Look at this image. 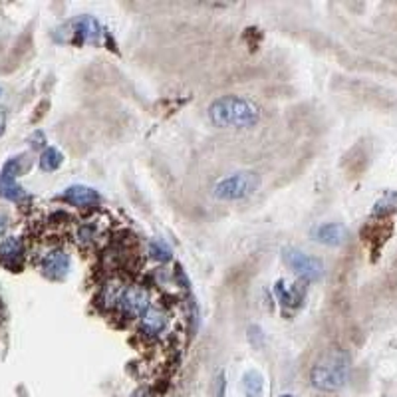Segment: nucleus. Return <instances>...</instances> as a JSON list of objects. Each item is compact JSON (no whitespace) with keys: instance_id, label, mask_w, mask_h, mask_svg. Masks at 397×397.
Wrapping results in <instances>:
<instances>
[{"instance_id":"4","label":"nucleus","mask_w":397,"mask_h":397,"mask_svg":"<svg viewBox=\"0 0 397 397\" xmlns=\"http://www.w3.org/2000/svg\"><path fill=\"white\" fill-rule=\"evenodd\" d=\"M282 260H284V264L288 269L294 270L296 274H300L306 280L316 282L324 276V262H322L320 258L310 257V255L298 250V248L286 246L282 250Z\"/></svg>"},{"instance_id":"9","label":"nucleus","mask_w":397,"mask_h":397,"mask_svg":"<svg viewBox=\"0 0 397 397\" xmlns=\"http://www.w3.org/2000/svg\"><path fill=\"white\" fill-rule=\"evenodd\" d=\"M64 199L70 205L88 209V207H96L100 203V193L86 185H74V187L66 189Z\"/></svg>"},{"instance_id":"10","label":"nucleus","mask_w":397,"mask_h":397,"mask_svg":"<svg viewBox=\"0 0 397 397\" xmlns=\"http://www.w3.org/2000/svg\"><path fill=\"white\" fill-rule=\"evenodd\" d=\"M22 253H24V244L16 237H10L0 244V260L6 267H16L22 260Z\"/></svg>"},{"instance_id":"7","label":"nucleus","mask_w":397,"mask_h":397,"mask_svg":"<svg viewBox=\"0 0 397 397\" xmlns=\"http://www.w3.org/2000/svg\"><path fill=\"white\" fill-rule=\"evenodd\" d=\"M312 237L320 244H326V246H340V244L346 243L350 232L340 223H324V225L316 227L312 231Z\"/></svg>"},{"instance_id":"17","label":"nucleus","mask_w":397,"mask_h":397,"mask_svg":"<svg viewBox=\"0 0 397 397\" xmlns=\"http://www.w3.org/2000/svg\"><path fill=\"white\" fill-rule=\"evenodd\" d=\"M4 128H6V114L4 110H0V135L4 133Z\"/></svg>"},{"instance_id":"12","label":"nucleus","mask_w":397,"mask_h":397,"mask_svg":"<svg viewBox=\"0 0 397 397\" xmlns=\"http://www.w3.org/2000/svg\"><path fill=\"white\" fill-rule=\"evenodd\" d=\"M0 197L10 199V201H22L26 197V193L13 177L0 175Z\"/></svg>"},{"instance_id":"14","label":"nucleus","mask_w":397,"mask_h":397,"mask_svg":"<svg viewBox=\"0 0 397 397\" xmlns=\"http://www.w3.org/2000/svg\"><path fill=\"white\" fill-rule=\"evenodd\" d=\"M62 161H64V157L62 153L56 149V147H48L42 157H40V167L44 169V171H56L58 167L62 165Z\"/></svg>"},{"instance_id":"11","label":"nucleus","mask_w":397,"mask_h":397,"mask_svg":"<svg viewBox=\"0 0 397 397\" xmlns=\"http://www.w3.org/2000/svg\"><path fill=\"white\" fill-rule=\"evenodd\" d=\"M165 314L157 308H149L143 316L141 322V330L147 334V336H155L165 328Z\"/></svg>"},{"instance_id":"18","label":"nucleus","mask_w":397,"mask_h":397,"mask_svg":"<svg viewBox=\"0 0 397 397\" xmlns=\"http://www.w3.org/2000/svg\"><path fill=\"white\" fill-rule=\"evenodd\" d=\"M4 229H6V218L0 215V232L4 231Z\"/></svg>"},{"instance_id":"5","label":"nucleus","mask_w":397,"mask_h":397,"mask_svg":"<svg viewBox=\"0 0 397 397\" xmlns=\"http://www.w3.org/2000/svg\"><path fill=\"white\" fill-rule=\"evenodd\" d=\"M119 310H123L128 316L137 318L149 310V292L141 286H128L117 302Z\"/></svg>"},{"instance_id":"3","label":"nucleus","mask_w":397,"mask_h":397,"mask_svg":"<svg viewBox=\"0 0 397 397\" xmlns=\"http://www.w3.org/2000/svg\"><path fill=\"white\" fill-rule=\"evenodd\" d=\"M258 183H260V179L255 173H246V171L234 173V175H229V177L218 181L213 187V195L218 201H241V199L257 191Z\"/></svg>"},{"instance_id":"13","label":"nucleus","mask_w":397,"mask_h":397,"mask_svg":"<svg viewBox=\"0 0 397 397\" xmlns=\"http://www.w3.org/2000/svg\"><path fill=\"white\" fill-rule=\"evenodd\" d=\"M397 207V195L396 193H385L384 197L375 203L373 207V217H384V215H391Z\"/></svg>"},{"instance_id":"1","label":"nucleus","mask_w":397,"mask_h":397,"mask_svg":"<svg viewBox=\"0 0 397 397\" xmlns=\"http://www.w3.org/2000/svg\"><path fill=\"white\" fill-rule=\"evenodd\" d=\"M209 119L220 129H248L260 121V107L243 96H223L209 107Z\"/></svg>"},{"instance_id":"16","label":"nucleus","mask_w":397,"mask_h":397,"mask_svg":"<svg viewBox=\"0 0 397 397\" xmlns=\"http://www.w3.org/2000/svg\"><path fill=\"white\" fill-rule=\"evenodd\" d=\"M149 250H151V257L161 260V262H165V260L171 258V248L163 241H153L151 246H149Z\"/></svg>"},{"instance_id":"15","label":"nucleus","mask_w":397,"mask_h":397,"mask_svg":"<svg viewBox=\"0 0 397 397\" xmlns=\"http://www.w3.org/2000/svg\"><path fill=\"white\" fill-rule=\"evenodd\" d=\"M244 387L250 397H258L262 391V377L258 372H248L244 375Z\"/></svg>"},{"instance_id":"8","label":"nucleus","mask_w":397,"mask_h":397,"mask_svg":"<svg viewBox=\"0 0 397 397\" xmlns=\"http://www.w3.org/2000/svg\"><path fill=\"white\" fill-rule=\"evenodd\" d=\"M70 270V257L64 250H52L50 255H46L42 260V272L54 278V280H62Z\"/></svg>"},{"instance_id":"2","label":"nucleus","mask_w":397,"mask_h":397,"mask_svg":"<svg viewBox=\"0 0 397 397\" xmlns=\"http://www.w3.org/2000/svg\"><path fill=\"white\" fill-rule=\"evenodd\" d=\"M350 358L342 350H332L312 368L310 382L320 391H338L347 384Z\"/></svg>"},{"instance_id":"6","label":"nucleus","mask_w":397,"mask_h":397,"mask_svg":"<svg viewBox=\"0 0 397 397\" xmlns=\"http://www.w3.org/2000/svg\"><path fill=\"white\" fill-rule=\"evenodd\" d=\"M64 30H70V36L72 40L80 36L82 42H90V44H98L103 36V28L100 22L91 16H80L76 20L68 22L64 26Z\"/></svg>"},{"instance_id":"19","label":"nucleus","mask_w":397,"mask_h":397,"mask_svg":"<svg viewBox=\"0 0 397 397\" xmlns=\"http://www.w3.org/2000/svg\"><path fill=\"white\" fill-rule=\"evenodd\" d=\"M282 397H292V396H282Z\"/></svg>"}]
</instances>
